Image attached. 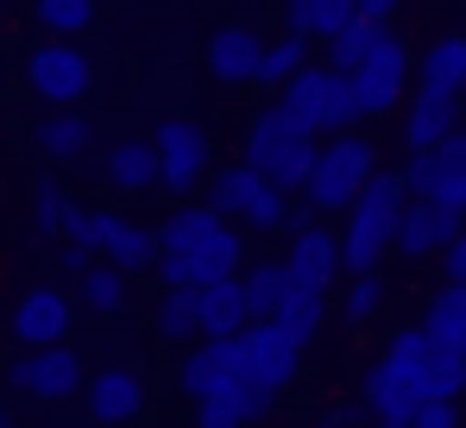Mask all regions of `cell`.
Listing matches in <instances>:
<instances>
[{
  "label": "cell",
  "mask_w": 466,
  "mask_h": 428,
  "mask_svg": "<svg viewBox=\"0 0 466 428\" xmlns=\"http://www.w3.org/2000/svg\"><path fill=\"white\" fill-rule=\"evenodd\" d=\"M278 101L290 107L297 127H309L315 139H340V133H353V120H360V107H353V76L328 70V64H309Z\"/></svg>",
  "instance_id": "52a82bcc"
},
{
  "label": "cell",
  "mask_w": 466,
  "mask_h": 428,
  "mask_svg": "<svg viewBox=\"0 0 466 428\" xmlns=\"http://www.w3.org/2000/svg\"><path fill=\"white\" fill-rule=\"evenodd\" d=\"M6 384L19 397H38V403H64L88 391V365L76 347H38V353H13L6 359Z\"/></svg>",
  "instance_id": "7c38bea8"
},
{
  "label": "cell",
  "mask_w": 466,
  "mask_h": 428,
  "mask_svg": "<svg viewBox=\"0 0 466 428\" xmlns=\"http://www.w3.org/2000/svg\"><path fill=\"white\" fill-rule=\"evenodd\" d=\"M265 45H271V38H258L246 19H228V25L208 38V76H215L221 88H246V82H258Z\"/></svg>",
  "instance_id": "d6986e66"
},
{
  "label": "cell",
  "mask_w": 466,
  "mask_h": 428,
  "mask_svg": "<svg viewBox=\"0 0 466 428\" xmlns=\"http://www.w3.org/2000/svg\"><path fill=\"white\" fill-rule=\"evenodd\" d=\"M429 384H435V403H461V397H466V353H454V347H435Z\"/></svg>",
  "instance_id": "74e56055"
},
{
  "label": "cell",
  "mask_w": 466,
  "mask_h": 428,
  "mask_svg": "<svg viewBox=\"0 0 466 428\" xmlns=\"http://www.w3.org/2000/svg\"><path fill=\"white\" fill-rule=\"evenodd\" d=\"M321 321H328V290H290V302L278 309V328L297 341V347H309L315 334H321Z\"/></svg>",
  "instance_id": "836d02e7"
},
{
  "label": "cell",
  "mask_w": 466,
  "mask_h": 428,
  "mask_svg": "<svg viewBox=\"0 0 466 428\" xmlns=\"http://www.w3.org/2000/svg\"><path fill=\"white\" fill-rule=\"evenodd\" d=\"M32 220H38V233H45V239H70V233H76V220H82V202L45 177V183L32 189Z\"/></svg>",
  "instance_id": "1f68e13d"
},
{
  "label": "cell",
  "mask_w": 466,
  "mask_h": 428,
  "mask_svg": "<svg viewBox=\"0 0 466 428\" xmlns=\"http://www.w3.org/2000/svg\"><path fill=\"white\" fill-rule=\"evenodd\" d=\"M461 183H466V133L441 139L435 151H410V158H403V189H410V202H441V196L461 189Z\"/></svg>",
  "instance_id": "e0dca14e"
},
{
  "label": "cell",
  "mask_w": 466,
  "mask_h": 428,
  "mask_svg": "<svg viewBox=\"0 0 466 428\" xmlns=\"http://www.w3.org/2000/svg\"><path fill=\"white\" fill-rule=\"evenodd\" d=\"M246 271V239L208 202H183L157 227V284L164 290H208Z\"/></svg>",
  "instance_id": "6da1fadb"
},
{
  "label": "cell",
  "mask_w": 466,
  "mask_h": 428,
  "mask_svg": "<svg viewBox=\"0 0 466 428\" xmlns=\"http://www.w3.org/2000/svg\"><path fill=\"white\" fill-rule=\"evenodd\" d=\"M70 321H76V302H70V290H57V284H32L6 309V334L19 341V353L70 347Z\"/></svg>",
  "instance_id": "4fadbf2b"
},
{
  "label": "cell",
  "mask_w": 466,
  "mask_h": 428,
  "mask_svg": "<svg viewBox=\"0 0 466 428\" xmlns=\"http://www.w3.org/2000/svg\"><path fill=\"white\" fill-rule=\"evenodd\" d=\"M157 334H164V341H202L196 290H164V296H157Z\"/></svg>",
  "instance_id": "d590c367"
},
{
  "label": "cell",
  "mask_w": 466,
  "mask_h": 428,
  "mask_svg": "<svg viewBox=\"0 0 466 428\" xmlns=\"http://www.w3.org/2000/svg\"><path fill=\"white\" fill-rule=\"evenodd\" d=\"M271 410H278L271 391H258V384H233L228 397L196 403V428H252V423H265Z\"/></svg>",
  "instance_id": "4316f807"
},
{
  "label": "cell",
  "mask_w": 466,
  "mask_h": 428,
  "mask_svg": "<svg viewBox=\"0 0 466 428\" xmlns=\"http://www.w3.org/2000/svg\"><path fill=\"white\" fill-rule=\"evenodd\" d=\"M32 151L51 158V164H70V158H88L95 151V120L82 107H64V114H38L32 120Z\"/></svg>",
  "instance_id": "603a6c76"
},
{
  "label": "cell",
  "mask_w": 466,
  "mask_h": 428,
  "mask_svg": "<svg viewBox=\"0 0 466 428\" xmlns=\"http://www.w3.org/2000/svg\"><path fill=\"white\" fill-rule=\"evenodd\" d=\"M297 372H303V347H297L278 321H252V328L239 334V378H246V384L284 397V391L297 384Z\"/></svg>",
  "instance_id": "5bb4252c"
},
{
  "label": "cell",
  "mask_w": 466,
  "mask_h": 428,
  "mask_svg": "<svg viewBox=\"0 0 466 428\" xmlns=\"http://www.w3.org/2000/svg\"><path fill=\"white\" fill-rule=\"evenodd\" d=\"M19 70H25L32 101H45V114L82 107L88 88H95V57H88L82 45H64V38H38V45L19 57Z\"/></svg>",
  "instance_id": "8992f818"
},
{
  "label": "cell",
  "mask_w": 466,
  "mask_h": 428,
  "mask_svg": "<svg viewBox=\"0 0 466 428\" xmlns=\"http://www.w3.org/2000/svg\"><path fill=\"white\" fill-rule=\"evenodd\" d=\"M32 25H38L45 38L76 45L82 32L95 25V0H32Z\"/></svg>",
  "instance_id": "d6a6232c"
},
{
  "label": "cell",
  "mask_w": 466,
  "mask_h": 428,
  "mask_svg": "<svg viewBox=\"0 0 466 428\" xmlns=\"http://www.w3.org/2000/svg\"><path fill=\"white\" fill-rule=\"evenodd\" d=\"M372 428H410V423H397V416H385V423H372Z\"/></svg>",
  "instance_id": "7bdbcfd3"
},
{
  "label": "cell",
  "mask_w": 466,
  "mask_h": 428,
  "mask_svg": "<svg viewBox=\"0 0 466 428\" xmlns=\"http://www.w3.org/2000/svg\"><path fill=\"white\" fill-rule=\"evenodd\" d=\"M0 428H13V423H6V391H0Z\"/></svg>",
  "instance_id": "ee69618b"
},
{
  "label": "cell",
  "mask_w": 466,
  "mask_h": 428,
  "mask_svg": "<svg viewBox=\"0 0 466 428\" xmlns=\"http://www.w3.org/2000/svg\"><path fill=\"white\" fill-rule=\"evenodd\" d=\"M82 403H88V423L95 428L139 423L146 416V378H139V365H101V372H88Z\"/></svg>",
  "instance_id": "9a60e30c"
},
{
  "label": "cell",
  "mask_w": 466,
  "mask_h": 428,
  "mask_svg": "<svg viewBox=\"0 0 466 428\" xmlns=\"http://www.w3.org/2000/svg\"><path fill=\"white\" fill-rule=\"evenodd\" d=\"M101 177H107V189H120V196H146L164 183V170H157V145L152 139H114L101 151Z\"/></svg>",
  "instance_id": "7402d4cb"
},
{
  "label": "cell",
  "mask_w": 466,
  "mask_h": 428,
  "mask_svg": "<svg viewBox=\"0 0 466 428\" xmlns=\"http://www.w3.org/2000/svg\"><path fill=\"white\" fill-rule=\"evenodd\" d=\"M340 315H347L353 334L372 328V321L385 315V284H379V278H347V290H340Z\"/></svg>",
  "instance_id": "8d00e7d4"
},
{
  "label": "cell",
  "mask_w": 466,
  "mask_h": 428,
  "mask_svg": "<svg viewBox=\"0 0 466 428\" xmlns=\"http://www.w3.org/2000/svg\"><path fill=\"white\" fill-rule=\"evenodd\" d=\"M196 309H202V341H239L252 328V309H246V284L239 278L196 290Z\"/></svg>",
  "instance_id": "cb8c5ba5"
},
{
  "label": "cell",
  "mask_w": 466,
  "mask_h": 428,
  "mask_svg": "<svg viewBox=\"0 0 466 428\" xmlns=\"http://www.w3.org/2000/svg\"><path fill=\"white\" fill-rule=\"evenodd\" d=\"M303 70H309V45L284 32V38H271V45H265V64H258V88H278V95H284V88H290V82H297Z\"/></svg>",
  "instance_id": "e575fe53"
},
{
  "label": "cell",
  "mask_w": 466,
  "mask_h": 428,
  "mask_svg": "<svg viewBox=\"0 0 466 428\" xmlns=\"http://www.w3.org/2000/svg\"><path fill=\"white\" fill-rule=\"evenodd\" d=\"M366 416H372V410H366V403L353 397V403H334V410H328V428H360Z\"/></svg>",
  "instance_id": "b9f144b4"
},
{
  "label": "cell",
  "mask_w": 466,
  "mask_h": 428,
  "mask_svg": "<svg viewBox=\"0 0 466 428\" xmlns=\"http://www.w3.org/2000/svg\"><path fill=\"white\" fill-rule=\"evenodd\" d=\"M70 246H82L88 259H107L127 278L133 271H157V233L139 227V220H127V214H114V209H82Z\"/></svg>",
  "instance_id": "9c48e42d"
},
{
  "label": "cell",
  "mask_w": 466,
  "mask_h": 428,
  "mask_svg": "<svg viewBox=\"0 0 466 428\" xmlns=\"http://www.w3.org/2000/svg\"><path fill=\"white\" fill-rule=\"evenodd\" d=\"M410 76H416L410 45L385 32V45L353 70V107H360V120H385V114H397L403 95H410Z\"/></svg>",
  "instance_id": "8fae6325"
},
{
  "label": "cell",
  "mask_w": 466,
  "mask_h": 428,
  "mask_svg": "<svg viewBox=\"0 0 466 428\" xmlns=\"http://www.w3.org/2000/svg\"><path fill=\"white\" fill-rule=\"evenodd\" d=\"M422 334H429L435 347L466 353V284H441L422 302Z\"/></svg>",
  "instance_id": "f1b7e54d"
},
{
  "label": "cell",
  "mask_w": 466,
  "mask_h": 428,
  "mask_svg": "<svg viewBox=\"0 0 466 428\" xmlns=\"http://www.w3.org/2000/svg\"><path fill=\"white\" fill-rule=\"evenodd\" d=\"M403 6H410V0H360V19H372V25H390Z\"/></svg>",
  "instance_id": "60d3db41"
},
{
  "label": "cell",
  "mask_w": 466,
  "mask_h": 428,
  "mask_svg": "<svg viewBox=\"0 0 466 428\" xmlns=\"http://www.w3.org/2000/svg\"><path fill=\"white\" fill-rule=\"evenodd\" d=\"M429 365H435V341L422 334V321L410 328H390V341L379 347V359L366 365L360 378V403L372 410V423H416L429 403H435V384H429Z\"/></svg>",
  "instance_id": "7a4b0ae2"
},
{
  "label": "cell",
  "mask_w": 466,
  "mask_h": 428,
  "mask_svg": "<svg viewBox=\"0 0 466 428\" xmlns=\"http://www.w3.org/2000/svg\"><path fill=\"white\" fill-rule=\"evenodd\" d=\"M466 233V220L461 214H448V209H435V202H410L403 209V227H397V259H441L454 239Z\"/></svg>",
  "instance_id": "ffe728a7"
},
{
  "label": "cell",
  "mask_w": 466,
  "mask_h": 428,
  "mask_svg": "<svg viewBox=\"0 0 466 428\" xmlns=\"http://www.w3.org/2000/svg\"><path fill=\"white\" fill-rule=\"evenodd\" d=\"M441 278H448V284H466V233L441 252Z\"/></svg>",
  "instance_id": "ab89813d"
},
{
  "label": "cell",
  "mask_w": 466,
  "mask_h": 428,
  "mask_svg": "<svg viewBox=\"0 0 466 428\" xmlns=\"http://www.w3.org/2000/svg\"><path fill=\"white\" fill-rule=\"evenodd\" d=\"M379 177V145L366 133H340V139H321V158H315V177H309V202L315 214H340L366 196V183Z\"/></svg>",
  "instance_id": "5b68a950"
},
{
  "label": "cell",
  "mask_w": 466,
  "mask_h": 428,
  "mask_svg": "<svg viewBox=\"0 0 466 428\" xmlns=\"http://www.w3.org/2000/svg\"><path fill=\"white\" fill-rule=\"evenodd\" d=\"M0 13H6V0H0Z\"/></svg>",
  "instance_id": "f6af8a7d"
},
{
  "label": "cell",
  "mask_w": 466,
  "mask_h": 428,
  "mask_svg": "<svg viewBox=\"0 0 466 428\" xmlns=\"http://www.w3.org/2000/svg\"><path fill=\"white\" fill-rule=\"evenodd\" d=\"M208 209L233 220V227H258V233H271V227H290V196L284 189H271L246 158L239 164H221L215 170V183H208Z\"/></svg>",
  "instance_id": "ba28073f"
},
{
  "label": "cell",
  "mask_w": 466,
  "mask_h": 428,
  "mask_svg": "<svg viewBox=\"0 0 466 428\" xmlns=\"http://www.w3.org/2000/svg\"><path fill=\"white\" fill-rule=\"evenodd\" d=\"M239 284H246V309H252V321H278V309L290 302L297 278H290L284 259H258L252 271H239Z\"/></svg>",
  "instance_id": "83f0119b"
},
{
  "label": "cell",
  "mask_w": 466,
  "mask_h": 428,
  "mask_svg": "<svg viewBox=\"0 0 466 428\" xmlns=\"http://www.w3.org/2000/svg\"><path fill=\"white\" fill-rule=\"evenodd\" d=\"M416 88L461 95V101H466V32H441V38L416 57Z\"/></svg>",
  "instance_id": "484cf974"
},
{
  "label": "cell",
  "mask_w": 466,
  "mask_h": 428,
  "mask_svg": "<svg viewBox=\"0 0 466 428\" xmlns=\"http://www.w3.org/2000/svg\"><path fill=\"white\" fill-rule=\"evenodd\" d=\"M466 101L461 95H435V88H416L410 95V114H403V158L410 151H435L441 139L466 133Z\"/></svg>",
  "instance_id": "ac0fdd59"
},
{
  "label": "cell",
  "mask_w": 466,
  "mask_h": 428,
  "mask_svg": "<svg viewBox=\"0 0 466 428\" xmlns=\"http://www.w3.org/2000/svg\"><path fill=\"white\" fill-rule=\"evenodd\" d=\"M76 296H82V309H95V315H120V309H127V296H133V278H127V271H114L107 259H95V265L76 278Z\"/></svg>",
  "instance_id": "4dcf8cb0"
},
{
  "label": "cell",
  "mask_w": 466,
  "mask_h": 428,
  "mask_svg": "<svg viewBox=\"0 0 466 428\" xmlns=\"http://www.w3.org/2000/svg\"><path fill=\"white\" fill-rule=\"evenodd\" d=\"M410 209V189H403V170H379L366 183V196L347 209V233H340V259H347V278H379L390 252H397V227Z\"/></svg>",
  "instance_id": "3957f363"
},
{
  "label": "cell",
  "mask_w": 466,
  "mask_h": 428,
  "mask_svg": "<svg viewBox=\"0 0 466 428\" xmlns=\"http://www.w3.org/2000/svg\"><path fill=\"white\" fill-rule=\"evenodd\" d=\"M385 32H390V25L353 19V25H340V32L321 45V64H328V70H347V76H353L360 64H366V57H372V51H379V45H385Z\"/></svg>",
  "instance_id": "f546056e"
},
{
  "label": "cell",
  "mask_w": 466,
  "mask_h": 428,
  "mask_svg": "<svg viewBox=\"0 0 466 428\" xmlns=\"http://www.w3.org/2000/svg\"><path fill=\"white\" fill-rule=\"evenodd\" d=\"M353 19H360V0H284V32L303 45H328Z\"/></svg>",
  "instance_id": "d4e9b609"
},
{
  "label": "cell",
  "mask_w": 466,
  "mask_h": 428,
  "mask_svg": "<svg viewBox=\"0 0 466 428\" xmlns=\"http://www.w3.org/2000/svg\"><path fill=\"white\" fill-rule=\"evenodd\" d=\"M284 265H290V278H297L303 290H334V278H347V259H340V233H328L321 220H315V227H303V233L290 239Z\"/></svg>",
  "instance_id": "44dd1931"
},
{
  "label": "cell",
  "mask_w": 466,
  "mask_h": 428,
  "mask_svg": "<svg viewBox=\"0 0 466 428\" xmlns=\"http://www.w3.org/2000/svg\"><path fill=\"white\" fill-rule=\"evenodd\" d=\"M410 428H461V403H429Z\"/></svg>",
  "instance_id": "f35d334b"
},
{
  "label": "cell",
  "mask_w": 466,
  "mask_h": 428,
  "mask_svg": "<svg viewBox=\"0 0 466 428\" xmlns=\"http://www.w3.org/2000/svg\"><path fill=\"white\" fill-rule=\"evenodd\" d=\"M315 158H321V139H315L309 127L290 120L284 101L258 107V120L246 127V164H252L271 189H284V196H309Z\"/></svg>",
  "instance_id": "277c9868"
},
{
  "label": "cell",
  "mask_w": 466,
  "mask_h": 428,
  "mask_svg": "<svg viewBox=\"0 0 466 428\" xmlns=\"http://www.w3.org/2000/svg\"><path fill=\"white\" fill-rule=\"evenodd\" d=\"M233 384H246L239 378V341H196L183 353V365H177V391L189 403H215V397H228Z\"/></svg>",
  "instance_id": "2e32d148"
},
{
  "label": "cell",
  "mask_w": 466,
  "mask_h": 428,
  "mask_svg": "<svg viewBox=\"0 0 466 428\" xmlns=\"http://www.w3.org/2000/svg\"><path fill=\"white\" fill-rule=\"evenodd\" d=\"M152 145H157V170H164L170 196H196L202 183H215V145L189 114H164Z\"/></svg>",
  "instance_id": "30bf717a"
}]
</instances>
